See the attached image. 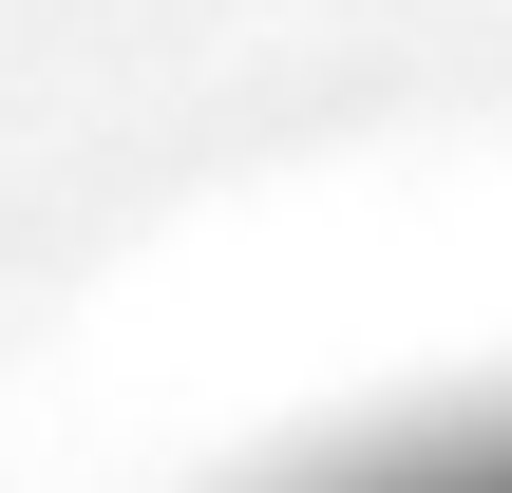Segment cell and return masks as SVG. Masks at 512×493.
<instances>
[{
	"mask_svg": "<svg viewBox=\"0 0 512 493\" xmlns=\"http://www.w3.org/2000/svg\"><path fill=\"white\" fill-rule=\"evenodd\" d=\"M323 493H512V418H475V437H418V456H380V475H323Z\"/></svg>",
	"mask_w": 512,
	"mask_h": 493,
	"instance_id": "6da1fadb",
	"label": "cell"
}]
</instances>
